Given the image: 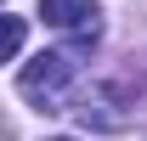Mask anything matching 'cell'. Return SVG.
<instances>
[{"instance_id":"cell-1","label":"cell","mask_w":147,"mask_h":141,"mask_svg":"<svg viewBox=\"0 0 147 141\" xmlns=\"http://www.w3.org/2000/svg\"><path fill=\"white\" fill-rule=\"evenodd\" d=\"M68 79H74V62L62 51H40L28 68H23V79H17V90L28 96V102H40V107H57L62 102V90H68Z\"/></svg>"},{"instance_id":"cell-2","label":"cell","mask_w":147,"mask_h":141,"mask_svg":"<svg viewBox=\"0 0 147 141\" xmlns=\"http://www.w3.org/2000/svg\"><path fill=\"white\" fill-rule=\"evenodd\" d=\"M96 11H102L96 0H40V17L51 23V28H62V34H85V40H96V28H102Z\"/></svg>"},{"instance_id":"cell-3","label":"cell","mask_w":147,"mask_h":141,"mask_svg":"<svg viewBox=\"0 0 147 141\" xmlns=\"http://www.w3.org/2000/svg\"><path fill=\"white\" fill-rule=\"evenodd\" d=\"M23 34H28L23 17H0V62H11V56L23 51Z\"/></svg>"}]
</instances>
